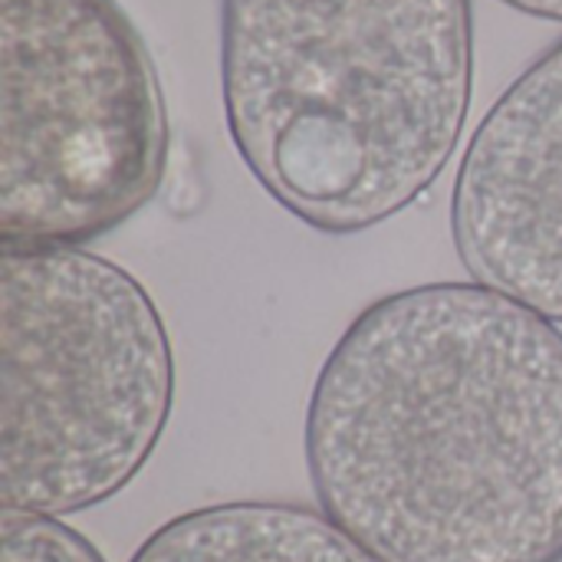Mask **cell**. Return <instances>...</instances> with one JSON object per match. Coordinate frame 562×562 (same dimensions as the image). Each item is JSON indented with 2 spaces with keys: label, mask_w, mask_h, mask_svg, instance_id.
<instances>
[{
  "label": "cell",
  "mask_w": 562,
  "mask_h": 562,
  "mask_svg": "<svg viewBox=\"0 0 562 562\" xmlns=\"http://www.w3.org/2000/svg\"><path fill=\"white\" fill-rule=\"evenodd\" d=\"M553 562H562V557H557V560H553Z\"/></svg>",
  "instance_id": "obj_9"
},
{
  "label": "cell",
  "mask_w": 562,
  "mask_h": 562,
  "mask_svg": "<svg viewBox=\"0 0 562 562\" xmlns=\"http://www.w3.org/2000/svg\"><path fill=\"white\" fill-rule=\"evenodd\" d=\"M0 562H105L102 553L63 517L3 510Z\"/></svg>",
  "instance_id": "obj_7"
},
{
  "label": "cell",
  "mask_w": 562,
  "mask_h": 562,
  "mask_svg": "<svg viewBox=\"0 0 562 562\" xmlns=\"http://www.w3.org/2000/svg\"><path fill=\"white\" fill-rule=\"evenodd\" d=\"M319 510L379 562L562 557V329L441 280L369 303L306 405Z\"/></svg>",
  "instance_id": "obj_1"
},
{
  "label": "cell",
  "mask_w": 562,
  "mask_h": 562,
  "mask_svg": "<svg viewBox=\"0 0 562 562\" xmlns=\"http://www.w3.org/2000/svg\"><path fill=\"white\" fill-rule=\"evenodd\" d=\"M451 240L471 280L562 323V40L474 128L454 175Z\"/></svg>",
  "instance_id": "obj_5"
},
{
  "label": "cell",
  "mask_w": 562,
  "mask_h": 562,
  "mask_svg": "<svg viewBox=\"0 0 562 562\" xmlns=\"http://www.w3.org/2000/svg\"><path fill=\"white\" fill-rule=\"evenodd\" d=\"M507 7L520 10V13H530V16H540V20H553L562 23V0H504Z\"/></svg>",
  "instance_id": "obj_8"
},
{
  "label": "cell",
  "mask_w": 562,
  "mask_h": 562,
  "mask_svg": "<svg viewBox=\"0 0 562 562\" xmlns=\"http://www.w3.org/2000/svg\"><path fill=\"white\" fill-rule=\"evenodd\" d=\"M128 562H379L323 510L227 501L161 524Z\"/></svg>",
  "instance_id": "obj_6"
},
{
  "label": "cell",
  "mask_w": 562,
  "mask_h": 562,
  "mask_svg": "<svg viewBox=\"0 0 562 562\" xmlns=\"http://www.w3.org/2000/svg\"><path fill=\"white\" fill-rule=\"evenodd\" d=\"M175 405L148 290L86 247H0V504L69 517L122 494Z\"/></svg>",
  "instance_id": "obj_3"
},
{
  "label": "cell",
  "mask_w": 562,
  "mask_h": 562,
  "mask_svg": "<svg viewBox=\"0 0 562 562\" xmlns=\"http://www.w3.org/2000/svg\"><path fill=\"white\" fill-rule=\"evenodd\" d=\"M471 82V0H221L231 142L323 234L379 227L441 178Z\"/></svg>",
  "instance_id": "obj_2"
},
{
  "label": "cell",
  "mask_w": 562,
  "mask_h": 562,
  "mask_svg": "<svg viewBox=\"0 0 562 562\" xmlns=\"http://www.w3.org/2000/svg\"><path fill=\"white\" fill-rule=\"evenodd\" d=\"M168 109L115 0H0V247H86L168 168Z\"/></svg>",
  "instance_id": "obj_4"
}]
</instances>
